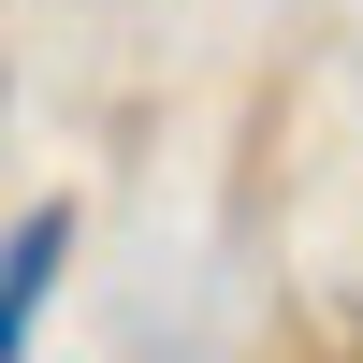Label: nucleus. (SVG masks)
<instances>
[{
  "instance_id": "nucleus-1",
  "label": "nucleus",
  "mask_w": 363,
  "mask_h": 363,
  "mask_svg": "<svg viewBox=\"0 0 363 363\" xmlns=\"http://www.w3.org/2000/svg\"><path fill=\"white\" fill-rule=\"evenodd\" d=\"M58 262H73V218H58V203H44V218H15V233H0V363L29 349V320H44Z\"/></svg>"
}]
</instances>
